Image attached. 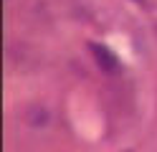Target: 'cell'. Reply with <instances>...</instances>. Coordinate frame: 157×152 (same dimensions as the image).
<instances>
[]
</instances>
